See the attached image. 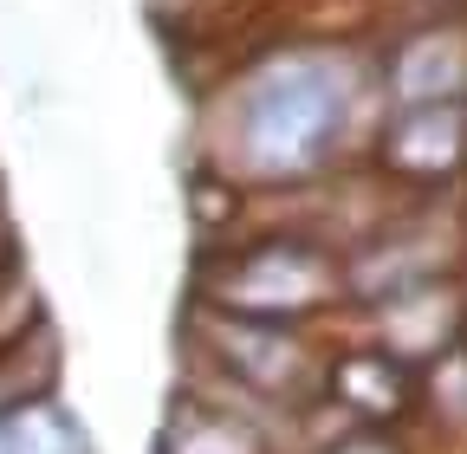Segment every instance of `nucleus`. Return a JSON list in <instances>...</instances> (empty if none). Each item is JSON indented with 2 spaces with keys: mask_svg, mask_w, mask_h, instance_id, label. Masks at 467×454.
Here are the masks:
<instances>
[{
  "mask_svg": "<svg viewBox=\"0 0 467 454\" xmlns=\"http://www.w3.org/2000/svg\"><path fill=\"white\" fill-rule=\"evenodd\" d=\"M318 454H402V441L389 428H344L337 441H325Z\"/></svg>",
  "mask_w": 467,
  "mask_h": 454,
  "instance_id": "1a4fd4ad",
  "label": "nucleus"
},
{
  "mask_svg": "<svg viewBox=\"0 0 467 454\" xmlns=\"http://www.w3.org/2000/svg\"><path fill=\"white\" fill-rule=\"evenodd\" d=\"M202 325H208V345H214L227 383L247 396H292L299 383L318 377L306 337L285 325H247V318H214V312H202Z\"/></svg>",
  "mask_w": 467,
  "mask_h": 454,
  "instance_id": "20e7f679",
  "label": "nucleus"
},
{
  "mask_svg": "<svg viewBox=\"0 0 467 454\" xmlns=\"http://www.w3.org/2000/svg\"><path fill=\"white\" fill-rule=\"evenodd\" d=\"M0 279H7V260H0Z\"/></svg>",
  "mask_w": 467,
  "mask_h": 454,
  "instance_id": "9d476101",
  "label": "nucleus"
},
{
  "mask_svg": "<svg viewBox=\"0 0 467 454\" xmlns=\"http://www.w3.org/2000/svg\"><path fill=\"white\" fill-rule=\"evenodd\" d=\"M156 454H279L260 416H241L227 396H175Z\"/></svg>",
  "mask_w": 467,
  "mask_h": 454,
  "instance_id": "0eeeda50",
  "label": "nucleus"
},
{
  "mask_svg": "<svg viewBox=\"0 0 467 454\" xmlns=\"http://www.w3.org/2000/svg\"><path fill=\"white\" fill-rule=\"evenodd\" d=\"M358 66L331 46L273 52L227 98V169L254 182H306L337 156L358 118Z\"/></svg>",
  "mask_w": 467,
  "mask_h": 454,
  "instance_id": "f257e3e1",
  "label": "nucleus"
},
{
  "mask_svg": "<svg viewBox=\"0 0 467 454\" xmlns=\"http://www.w3.org/2000/svg\"><path fill=\"white\" fill-rule=\"evenodd\" d=\"M0 454H91V441L52 396H39V403L0 416Z\"/></svg>",
  "mask_w": 467,
  "mask_h": 454,
  "instance_id": "6e6552de",
  "label": "nucleus"
},
{
  "mask_svg": "<svg viewBox=\"0 0 467 454\" xmlns=\"http://www.w3.org/2000/svg\"><path fill=\"white\" fill-rule=\"evenodd\" d=\"M377 85L389 91V104H461L467 98V33L454 20L409 33L377 66Z\"/></svg>",
  "mask_w": 467,
  "mask_h": 454,
  "instance_id": "423d86ee",
  "label": "nucleus"
},
{
  "mask_svg": "<svg viewBox=\"0 0 467 454\" xmlns=\"http://www.w3.org/2000/svg\"><path fill=\"white\" fill-rule=\"evenodd\" d=\"M208 293H214V318L299 331L318 305H331L344 293V260L312 234H260L227 253Z\"/></svg>",
  "mask_w": 467,
  "mask_h": 454,
  "instance_id": "f03ea898",
  "label": "nucleus"
},
{
  "mask_svg": "<svg viewBox=\"0 0 467 454\" xmlns=\"http://www.w3.org/2000/svg\"><path fill=\"white\" fill-rule=\"evenodd\" d=\"M377 169L396 182L441 189L467 176V98L461 104H389L377 124Z\"/></svg>",
  "mask_w": 467,
  "mask_h": 454,
  "instance_id": "7ed1b4c3",
  "label": "nucleus"
},
{
  "mask_svg": "<svg viewBox=\"0 0 467 454\" xmlns=\"http://www.w3.org/2000/svg\"><path fill=\"white\" fill-rule=\"evenodd\" d=\"M318 383L331 396V409L350 416V428H389L422 396V370L396 364L389 351H344L318 370Z\"/></svg>",
  "mask_w": 467,
  "mask_h": 454,
  "instance_id": "39448f33",
  "label": "nucleus"
}]
</instances>
